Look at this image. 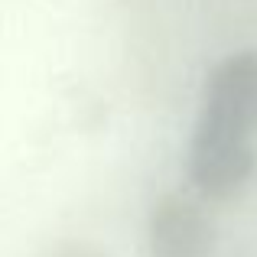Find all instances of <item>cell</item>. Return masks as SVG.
I'll return each instance as SVG.
<instances>
[{
  "mask_svg": "<svg viewBox=\"0 0 257 257\" xmlns=\"http://www.w3.org/2000/svg\"><path fill=\"white\" fill-rule=\"evenodd\" d=\"M257 166V49L225 56L205 75L189 137V179L205 202L241 195Z\"/></svg>",
  "mask_w": 257,
  "mask_h": 257,
  "instance_id": "6da1fadb",
  "label": "cell"
},
{
  "mask_svg": "<svg viewBox=\"0 0 257 257\" xmlns=\"http://www.w3.org/2000/svg\"><path fill=\"white\" fill-rule=\"evenodd\" d=\"M147 247L150 257H208L215 247V225L202 202L166 192L150 208Z\"/></svg>",
  "mask_w": 257,
  "mask_h": 257,
  "instance_id": "7a4b0ae2",
  "label": "cell"
}]
</instances>
